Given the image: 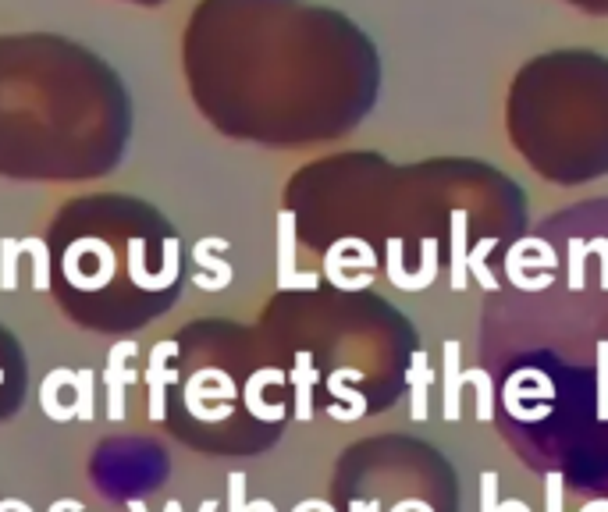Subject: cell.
<instances>
[{
    "instance_id": "6da1fadb",
    "label": "cell",
    "mask_w": 608,
    "mask_h": 512,
    "mask_svg": "<svg viewBox=\"0 0 608 512\" xmlns=\"http://www.w3.org/2000/svg\"><path fill=\"white\" fill-rule=\"evenodd\" d=\"M235 399V381H221L217 388H207V370H196V374L185 381V409H189L196 420L203 424H221L235 413L232 402Z\"/></svg>"
},
{
    "instance_id": "7a4b0ae2",
    "label": "cell",
    "mask_w": 608,
    "mask_h": 512,
    "mask_svg": "<svg viewBox=\"0 0 608 512\" xmlns=\"http://www.w3.org/2000/svg\"><path fill=\"white\" fill-rule=\"evenodd\" d=\"M139 352L136 342H118L107 356V370H104V384H107V416H111L114 424L125 420V388L128 384H136L139 374L136 370H125V363L132 360Z\"/></svg>"
},
{
    "instance_id": "3957f363",
    "label": "cell",
    "mask_w": 608,
    "mask_h": 512,
    "mask_svg": "<svg viewBox=\"0 0 608 512\" xmlns=\"http://www.w3.org/2000/svg\"><path fill=\"white\" fill-rule=\"evenodd\" d=\"M178 356V342H157L150 349V370H146V388H150V420L160 424L164 420V388L175 381V370H168V360Z\"/></svg>"
},
{
    "instance_id": "277c9868",
    "label": "cell",
    "mask_w": 608,
    "mask_h": 512,
    "mask_svg": "<svg viewBox=\"0 0 608 512\" xmlns=\"http://www.w3.org/2000/svg\"><path fill=\"white\" fill-rule=\"evenodd\" d=\"M296 214H281V264H278V285L281 288H317V274H299L292 267V249H296Z\"/></svg>"
},
{
    "instance_id": "5b68a950",
    "label": "cell",
    "mask_w": 608,
    "mask_h": 512,
    "mask_svg": "<svg viewBox=\"0 0 608 512\" xmlns=\"http://www.w3.org/2000/svg\"><path fill=\"white\" fill-rule=\"evenodd\" d=\"M288 381V374H281V370L267 367V370H256L253 377H249L246 384V409L256 416V420H267V424H278V420H285V406H267L264 402V388L267 384H281Z\"/></svg>"
},
{
    "instance_id": "8992f818",
    "label": "cell",
    "mask_w": 608,
    "mask_h": 512,
    "mask_svg": "<svg viewBox=\"0 0 608 512\" xmlns=\"http://www.w3.org/2000/svg\"><path fill=\"white\" fill-rule=\"evenodd\" d=\"M292 388H296V420L299 424H310L313 420V384L320 381V374L313 370V356L306 349L296 352V370L288 374Z\"/></svg>"
},
{
    "instance_id": "52a82bcc",
    "label": "cell",
    "mask_w": 608,
    "mask_h": 512,
    "mask_svg": "<svg viewBox=\"0 0 608 512\" xmlns=\"http://www.w3.org/2000/svg\"><path fill=\"white\" fill-rule=\"evenodd\" d=\"M409 416H413L416 424H424L427 420V388L434 384V370H427V352L416 349L413 360H409Z\"/></svg>"
},
{
    "instance_id": "ba28073f",
    "label": "cell",
    "mask_w": 608,
    "mask_h": 512,
    "mask_svg": "<svg viewBox=\"0 0 608 512\" xmlns=\"http://www.w3.org/2000/svg\"><path fill=\"white\" fill-rule=\"evenodd\" d=\"M64 384H75V370L57 367V370H50V374L43 377V384H40V406H43V413H47L50 420H57V424H68V420L75 416V406H64V402L57 399Z\"/></svg>"
},
{
    "instance_id": "9c48e42d",
    "label": "cell",
    "mask_w": 608,
    "mask_h": 512,
    "mask_svg": "<svg viewBox=\"0 0 608 512\" xmlns=\"http://www.w3.org/2000/svg\"><path fill=\"white\" fill-rule=\"evenodd\" d=\"M463 367H459V342H445V374H441V395H445V416L448 424H456L459 420V388H463Z\"/></svg>"
},
{
    "instance_id": "30bf717a",
    "label": "cell",
    "mask_w": 608,
    "mask_h": 512,
    "mask_svg": "<svg viewBox=\"0 0 608 512\" xmlns=\"http://www.w3.org/2000/svg\"><path fill=\"white\" fill-rule=\"evenodd\" d=\"M217 246H224V242L207 239V242H200V246H196V264H203L210 271V278H196V285L207 288V292H217V288H224L228 281H232V267L210 256V249H217Z\"/></svg>"
},
{
    "instance_id": "8fae6325",
    "label": "cell",
    "mask_w": 608,
    "mask_h": 512,
    "mask_svg": "<svg viewBox=\"0 0 608 512\" xmlns=\"http://www.w3.org/2000/svg\"><path fill=\"white\" fill-rule=\"evenodd\" d=\"M463 381L477 388V420L480 424H488L491 416H495V377H491L488 370L470 367V370H463Z\"/></svg>"
},
{
    "instance_id": "7c38bea8",
    "label": "cell",
    "mask_w": 608,
    "mask_h": 512,
    "mask_svg": "<svg viewBox=\"0 0 608 512\" xmlns=\"http://www.w3.org/2000/svg\"><path fill=\"white\" fill-rule=\"evenodd\" d=\"M93 388H96V374L89 367H82L79 374H75V416H82V420H93L96 416V406H93Z\"/></svg>"
},
{
    "instance_id": "4fadbf2b",
    "label": "cell",
    "mask_w": 608,
    "mask_h": 512,
    "mask_svg": "<svg viewBox=\"0 0 608 512\" xmlns=\"http://www.w3.org/2000/svg\"><path fill=\"white\" fill-rule=\"evenodd\" d=\"M18 249L22 253H32V288H40V292H47L50 288V271H47V246H43L40 239H25V242H18Z\"/></svg>"
},
{
    "instance_id": "5bb4252c",
    "label": "cell",
    "mask_w": 608,
    "mask_h": 512,
    "mask_svg": "<svg viewBox=\"0 0 608 512\" xmlns=\"http://www.w3.org/2000/svg\"><path fill=\"white\" fill-rule=\"evenodd\" d=\"M349 377H360V370H335V374L328 377V392L335 395V399L349 402L352 409H363V413H367V395L349 392V388H345V381H349Z\"/></svg>"
},
{
    "instance_id": "9a60e30c",
    "label": "cell",
    "mask_w": 608,
    "mask_h": 512,
    "mask_svg": "<svg viewBox=\"0 0 608 512\" xmlns=\"http://www.w3.org/2000/svg\"><path fill=\"white\" fill-rule=\"evenodd\" d=\"M0 288H15L18 285V274H15V267H18V253H22V249H18V242L15 239H4L0 242Z\"/></svg>"
},
{
    "instance_id": "2e32d148",
    "label": "cell",
    "mask_w": 608,
    "mask_h": 512,
    "mask_svg": "<svg viewBox=\"0 0 608 512\" xmlns=\"http://www.w3.org/2000/svg\"><path fill=\"white\" fill-rule=\"evenodd\" d=\"M598 420H608V342H598Z\"/></svg>"
},
{
    "instance_id": "e0dca14e",
    "label": "cell",
    "mask_w": 608,
    "mask_h": 512,
    "mask_svg": "<svg viewBox=\"0 0 608 512\" xmlns=\"http://www.w3.org/2000/svg\"><path fill=\"white\" fill-rule=\"evenodd\" d=\"M228 512H249L246 502V473H228Z\"/></svg>"
},
{
    "instance_id": "ac0fdd59",
    "label": "cell",
    "mask_w": 608,
    "mask_h": 512,
    "mask_svg": "<svg viewBox=\"0 0 608 512\" xmlns=\"http://www.w3.org/2000/svg\"><path fill=\"white\" fill-rule=\"evenodd\" d=\"M480 512H498V473H480Z\"/></svg>"
},
{
    "instance_id": "d6986e66",
    "label": "cell",
    "mask_w": 608,
    "mask_h": 512,
    "mask_svg": "<svg viewBox=\"0 0 608 512\" xmlns=\"http://www.w3.org/2000/svg\"><path fill=\"white\" fill-rule=\"evenodd\" d=\"M544 512H562V473L552 470L544 477Z\"/></svg>"
},
{
    "instance_id": "ffe728a7",
    "label": "cell",
    "mask_w": 608,
    "mask_h": 512,
    "mask_svg": "<svg viewBox=\"0 0 608 512\" xmlns=\"http://www.w3.org/2000/svg\"><path fill=\"white\" fill-rule=\"evenodd\" d=\"M164 512H182V502H178V498H171V502L164 505ZM200 512H217V502H214V498H207V502L200 505Z\"/></svg>"
},
{
    "instance_id": "44dd1931",
    "label": "cell",
    "mask_w": 608,
    "mask_h": 512,
    "mask_svg": "<svg viewBox=\"0 0 608 512\" xmlns=\"http://www.w3.org/2000/svg\"><path fill=\"white\" fill-rule=\"evenodd\" d=\"M349 512H381V502H377V498H367V502H360V498H352Z\"/></svg>"
},
{
    "instance_id": "7402d4cb",
    "label": "cell",
    "mask_w": 608,
    "mask_h": 512,
    "mask_svg": "<svg viewBox=\"0 0 608 512\" xmlns=\"http://www.w3.org/2000/svg\"><path fill=\"white\" fill-rule=\"evenodd\" d=\"M324 509H331V505H328V502H320V498H306V502H299L292 512H324Z\"/></svg>"
},
{
    "instance_id": "603a6c76",
    "label": "cell",
    "mask_w": 608,
    "mask_h": 512,
    "mask_svg": "<svg viewBox=\"0 0 608 512\" xmlns=\"http://www.w3.org/2000/svg\"><path fill=\"white\" fill-rule=\"evenodd\" d=\"M47 512H82V502H75V498H61V502H54Z\"/></svg>"
},
{
    "instance_id": "cb8c5ba5",
    "label": "cell",
    "mask_w": 608,
    "mask_h": 512,
    "mask_svg": "<svg viewBox=\"0 0 608 512\" xmlns=\"http://www.w3.org/2000/svg\"><path fill=\"white\" fill-rule=\"evenodd\" d=\"M392 512H431V505H424V502H399Z\"/></svg>"
},
{
    "instance_id": "d4e9b609",
    "label": "cell",
    "mask_w": 608,
    "mask_h": 512,
    "mask_svg": "<svg viewBox=\"0 0 608 512\" xmlns=\"http://www.w3.org/2000/svg\"><path fill=\"white\" fill-rule=\"evenodd\" d=\"M498 512H530L527 502H498Z\"/></svg>"
},
{
    "instance_id": "484cf974",
    "label": "cell",
    "mask_w": 608,
    "mask_h": 512,
    "mask_svg": "<svg viewBox=\"0 0 608 512\" xmlns=\"http://www.w3.org/2000/svg\"><path fill=\"white\" fill-rule=\"evenodd\" d=\"M249 512H278V509H274V502H267V498H256V502H249Z\"/></svg>"
},
{
    "instance_id": "4316f807",
    "label": "cell",
    "mask_w": 608,
    "mask_h": 512,
    "mask_svg": "<svg viewBox=\"0 0 608 512\" xmlns=\"http://www.w3.org/2000/svg\"><path fill=\"white\" fill-rule=\"evenodd\" d=\"M576 8H587V11H598V0H569Z\"/></svg>"
},
{
    "instance_id": "83f0119b",
    "label": "cell",
    "mask_w": 608,
    "mask_h": 512,
    "mask_svg": "<svg viewBox=\"0 0 608 512\" xmlns=\"http://www.w3.org/2000/svg\"><path fill=\"white\" fill-rule=\"evenodd\" d=\"M0 381H4V370H0Z\"/></svg>"
}]
</instances>
